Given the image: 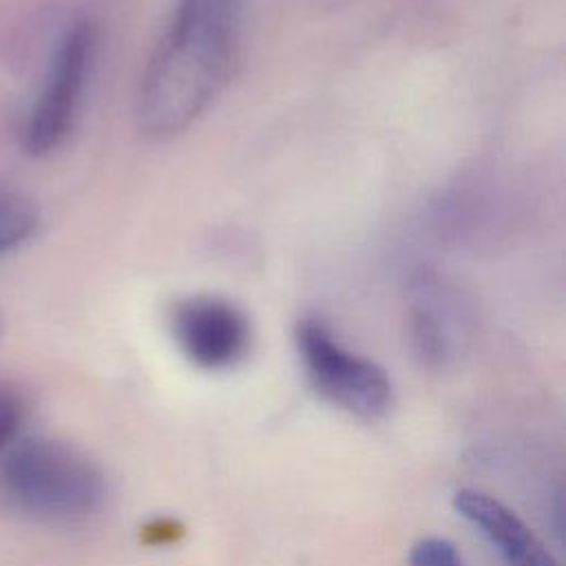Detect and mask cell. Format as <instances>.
<instances>
[{"mask_svg":"<svg viewBox=\"0 0 566 566\" xmlns=\"http://www.w3.org/2000/svg\"><path fill=\"white\" fill-rule=\"evenodd\" d=\"M245 0H177L139 80L137 128L150 142L184 135L228 86Z\"/></svg>","mask_w":566,"mask_h":566,"instance_id":"cell-1","label":"cell"},{"mask_svg":"<svg viewBox=\"0 0 566 566\" xmlns=\"http://www.w3.org/2000/svg\"><path fill=\"white\" fill-rule=\"evenodd\" d=\"M2 491L13 506L49 522H80L97 513L106 482L97 464L75 447L31 438L2 464Z\"/></svg>","mask_w":566,"mask_h":566,"instance_id":"cell-2","label":"cell"},{"mask_svg":"<svg viewBox=\"0 0 566 566\" xmlns=\"http://www.w3.org/2000/svg\"><path fill=\"white\" fill-rule=\"evenodd\" d=\"M294 340L305 376L323 398L360 418H378L389 409L391 382L385 369L347 349L321 318L303 316Z\"/></svg>","mask_w":566,"mask_h":566,"instance_id":"cell-3","label":"cell"},{"mask_svg":"<svg viewBox=\"0 0 566 566\" xmlns=\"http://www.w3.org/2000/svg\"><path fill=\"white\" fill-rule=\"evenodd\" d=\"M97 42L99 31L91 20L73 22L57 40L22 133V146L29 155H49L71 133L95 64Z\"/></svg>","mask_w":566,"mask_h":566,"instance_id":"cell-4","label":"cell"},{"mask_svg":"<svg viewBox=\"0 0 566 566\" xmlns=\"http://www.w3.org/2000/svg\"><path fill=\"white\" fill-rule=\"evenodd\" d=\"M168 329L179 352L208 371L234 367L245 358L252 343L248 314L217 294L177 298L168 310Z\"/></svg>","mask_w":566,"mask_h":566,"instance_id":"cell-5","label":"cell"},{"mask_svg":"<svg viewBox=\"0 0 566 566\" xmlns=\"http://www.w3.org/2000/svg\"><path fill=\"white\" fill-rule=\"evenodd\" d=\"M409 336L429 367L453 363L467 338V318L455 290L436 272L422 270L409 283Z\"/></svg>","mask_w":566,"mask_h":566,"instance_id":"cell-6","label":"cell"},{"mask_svg":"<svg viewBox=\"0 0 566 566\" xmlns=\"http://www.w3.org/2000/svg\"><path fill=\"white\" fill-rule=\"evenodd\" d=\"M453 506L495 548L504 566H557L524 520L500 500L475 489H462L455 493Z\"/></svg>","mask_w":566,"mask_h":566,"instance_id":"cell-7","label":"cell"},{"mask_svg":"<svg viewBox=\"0 0 566 566\" xmlns=\"http://www.w3.org/2000/svg\"><path fill=\"white\" fill-rule=\"evenodd\" d=\"M40 214L31 199L20 192L0 190V252L27 241L38 228Z\"/></svg>","mask_w":566,"mask_h":566,"instance_id":"cell-8","label":"cell"},{"mask_svg":"<svg viewBox=\"0 0 566 566\" xmlns=\"http://www.w3.org/2000/svg\"><path fill=\"white\" fill-rule=\"evenodd\" d=\"M409 566H464L458 548L444 537H422L409 553Z\"/></svg>","mask_w":566,"mask_h":566,"instance_id":"cell-9","label":"cell"},{"mask_svg":"<svg viewBox=\"0 0 566 566\" xmlns=\"http://www.w3.org/2000/svg\"><path fill=\"white\" fill-rule=\"evenodd\" d=\"M22 420H24L22 398L11 389L0 387V449L18 433Z\"/></svg>","mask_w":566,"mask_h":566,"instance_id":"cell-10","label":"cell"},{"mask_svg":"<svg viewBox=\"0 0 566 566\" xmlns=\"http://www.w3.org/2000/svg\"><path fill=\"white\" fill-rule=\"evenodd\" d=\"M0 334H2V318H0Z\"/></svg>","mask_w":566,"mask_h":566,"instance_id":"cell-11","label":"cell"}]
</instances>
